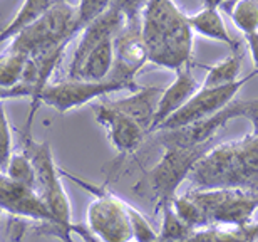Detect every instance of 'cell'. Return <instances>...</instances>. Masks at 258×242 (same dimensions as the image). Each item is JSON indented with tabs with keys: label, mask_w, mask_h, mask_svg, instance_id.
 <instances>
[{
	"label": "cell",
	"mask_w": 258,
	"mask_h": 242,
	"mask_svg": "<svg viewBox=\"0 0 258 242\" xmlns=\"http://www.w3.org/2000/svg\"><path fill=\"white\" fill-rule=\"evenodd\" d=\"M159 145L163 147L159 162L143 175L138 185H134V192L138 195L156 202V210L163 204L171 202L174 199L179 185L189 178L195 163L213 147V141L203 145H181V143H159Z\"/></svg>",
	"instance_id": "obj_4"
},
{
	"label": "cell",
	"mask_w": 258,
	"mask_h": 242,
	"mask_svg": "<svg viewBox=\"0 0 258 242\" xmlns=\"http://www.w3.org/2000/svg\"><path fill=\"white\" fill-rule=\"evenodd\" d=\"M226 0H203V7H216L220 9L221 5H225Z\"/></svg>",
	"instance_id": "obj_29"
},
{
	"label": "cell",
	"mask_w": 258,
	"mask_h": 242,
	"mask_svg": "<svg viewBox=\"0 0 258 242\" xmlns=\"http://www.w3.org/2000/svg\"><path fill=\"white\" fill-rule=\"evenodd\" d=\"M114 68L109 78L138 84L136 74L149 63L148 47L141 34V22H126L114 37Z\"/></svg>",
	"instance_id": "obj_12"
},
{
	"label": "cell",
	"mask_w": 258,
	"mask_h": 242,
	"mask_svg": "<svg viewBox=\"0 0 258 242\" xmlns=\"http://www.w3.org/2000/svg\"><path fill=\"white\" fill-rule=\"evenodd\" d=\"M97 125L104 128L106 136L111 147L119 155V160L131 157L141 148L148 131L141 125H138L131 116L119 111L109 101H99L92 108Z\"/></svg>",
	"instance_id": "obj_11"
},
{
	"label": "cell",
	"mask_w": 258,
	"mask_h": 242,
	"mask_svg": "<svg viewBox=\"0 0 258 242\" xmlns=\"http://www.w3.org/2000/svg\"><path fill=\"white\" fill-rule=\"evenodd\" d=\"M0 210L22 220L50 225L57 229L52 212L34 187L19 183L0 170Z\"/></svg>",
	"instance_id": "obj_10"
},
{
	"label": "cell",
	"mask_w": 258,
	"mask_h": 242,
	"mask_svg": "<svg viewBox=\"0 0 258 242\" xmlns=\"http://www.w3.org/2000/svg\"><path fill=\"white\" fill-rule=\"evenodd\" d=\"M231 108V115L236 120V118H245L251 123V135L258 136V98L255 100H235L230 103Z\"/></svg>",
	"instance_id": "obj_26"
},
{
	"label": "cell",
	"mask_w": 258,
	"mask_h": 242,
	"mask_svg": "<svg viewBox=\"0 0 258 242\" xmlns=\"http://www.w3.org/2000/svg\"><path fill=\"white\" fill-rule=\"evenodd\" d=\"M14 153V135L7 111L4 108V101H0V170L7 165L9 158Z\"/></svg>",
	"instance_id": "obj_25"
},
{
	"label": "cell",
	"mask_w": 258,
	"mask_h": 242,
	"mask_svg": "<svg viewBox=\"0 0 258 242\" xmlns=\"http://www.w3.org/2000/svg\"><path fill=\"white\" fill-rule=\"evenodd\" d=\"M114 37H107L101 40L86 59L82 61L77 76L74 79H87V81H102L107 79L114 68Z\"/></svg>",
	"instance_id": "obj_17"
},
{
	"label": "cell",
	"mask_w": 258,
	"mask_h": 242,
	"mask_svg": "<svg viewBox=\"0 0 258 242\" xmlns=\"http://www.w3.org/2000/svg\"><path fill=\"white\" fill-rule=\"evenodd\" d=\"M188 24L195 34L206 37L215 42H220L230 49V53H236L240 49V42L233 39L230 30L226 29L221 10L216 7H201V10L188 15Z\"/></svg>",
	"instance_id": "obj_16"
},
{
	"label": "cell",
	"mask_w": 258,
	"mask_h": 242,
	"mask_svg": "<svg viewBox=\"0 0 258 242\" xmlns=\"http://www.w3.org/2000/svg\"><path fill=\"white\" fill-rule=\"evenodd\" d=\"M139 84H129V82L116 79H102V81H87V79H69L59 82H49L40 96V105H47L60 115H66L72 110L89 105L96 100L116 94V92H131L136 91Z\"/></svg>",
	"instance_id": "obj_8"
},
{
	"label": "cell",
	"mask_w": 258,
	"mask_h": 242,
	"mask_svg": "<svg viewBox=\"0 0 258 242\" xmlns=\"http://www.w3.org/2000/svg\"><path fill=\"white\" fill-rule=\"evenodd\" d=\"M246 45H248L250 58H251V61H253L255 69L258 71V34L246 37Z\"/></svg>",
	"instance_id": "obj_28"
},
{
	"label": "cell",
	"mask_w": 258,
	"mask_h": 242,
	"mask_svg": "<svg viewBox=\"0 0 258 242\" xmlns=\"http://www.w3.org/2000/svg\"><path fill=\"white\" fill-rule=\"evenodd\" d=\"M2 214H4V212H2V210H0V217H2Z\"/></svg>",
	"instance_id": "obj_31"
},
{
	"label": "cell",
	"mask_w": 258,
	"mask_h": 242,
	"mask_svg": "<svg viewBox=\"0 0 258 242\" xmlns=\"http://www.w3.org/2000/svg\"><path fill=\"white\" fill-rule=\"evenodd\" d=\"M161 91H163L161 87L141 86L136 91L127 92L126 96L117 98V100H107V101L119 111L131 116L138 125H141L148 131V135H151L154 113H156L158 100L161 96Z\"/></svg>",
	"instance_id": "obj_15"
},
{
	"label": "cell",
	"mask_w": 258,
	"mask_h": 242,
	"mask_svg": "<svg viewBox=\"0 0 258 242\" xmlns=\"http://www.w3.org/2000/svg\"><path fill=\"white\" fill-rule=\"evenodd\" d=\"M231 2H235V0H226V2H225V5H221V7H220V10H225V9L228 7V5L231 4Z\"/></svg>",
	"instance_id": "obj_30"
},
{
	"label": "cell",
	"mask_w": 258,
	"mask_h": 242,
	"mask_svg": "<svg viewBox=\"0 0 258 242\" xmlns=\"http://www.w3.org/2000/svg\"><path fill=\"white\" fill-rule=\"evenodd\" d=\"M223 12L245 37L258 34V0H235Z\"/></svg>",
	"instance_id": "obj_20"
},
{
	"label": "cell",
	"mask_w": 258,
	"mask_h": 242,
	"mask_svg": "<svg viewBox=\"0 0 258 242\" xmlns=\"http://www.w3.org/2000/svg\"><path fill=\"white\" fill-rule=\"evenodd\" d=\"M191 199L205 212L210 225H243L258 209V193L243 188H191Z\"/></svg>",
	"instance_id": "obj_7"
},
{
	"label": "cell",
	"mask_w": 258,
	"mask_h": 242,
	"mask_svg": "<svg viewBox=\"0 0 258 242\" xmlns=\"http://www.w3.org/2000/svg\"><path fill=\"white\" fill-rule=\"evenodd\" d=\"M29 58L30 56L22 51L7 45V49L0 54V87L2 89H12L22 82Z\"/></svg>",
	"instance_id": "obj_18"
},
{
	"label": "cell",
	"mask_w": 258,
	"mask_h": 242,
	"mask_svg": "<svg viewBox=\"0 0 258 242\" xmlns=\"http://www.w3.org/2000/svg\"><path fill=\"white\" fill-rule=\"evenodd\" d=\"M174 74H176V78H174V81L168 87H164L158 100L151 133L156 131L169 116H173L200 89L198 81H196V78L191 73V66L174 71Z\"/></svg>",
	"instance_id": "obj_14"
},
{
	"label": "cell",
	"mask_w": 258,
	"mask_h": 242,
	"mask_svg": "<svg viewBox=\"0 0 258 242\" xmlns=\"http://www.w3.org/2000/svg\"><path fill=\"white\" fill-rule=\"evenodd\" d=\"M141 34L151 64L169 71L191 66L195 32L174 0H146Z\"/></svg>",
	"instance_id": "obj_1"
},
{
	"label": "cell",
	"mask_w": 258,
	"mask_h": 242,
	"mask_svg": "<svg viewBox=\"0 0 258 242\" xmlns=\"http://www.w3.org/2000/svg\"><path fill=\"white\" fill-rule=\"evenodd\" d=\"M241 63H243V53H241V51L230 53L225 59H221L216 64L210 66L201 86L218 87V86L231 84V82L238 81L240 73H241Z\"/></svg>",
	"instance_id": "obj_19"
},
{
	"label": "cell",
	"mask_w": 258,
	"mask_h": 242,
	"mask_svg": "<svg viewBox=\"0 0 258 242\" xmlns=\"http://www.w3.org/2000/svg\"><path fill=\"white\" fill-rule=\"evenodd\" d=\"M126 17L119 9L111 7L107 12L99 15L97 19H94L92 22H89L84 29L81 30L77 37V44L74 51H72L69 66H67V78L74 79L77 76L82 61L86 59V56L96 47L101 40H104L107 37H116L119 34V30L124 27Z\"/></svg>",
	"instance_id": "obj_13"
},
{
	"label": "cell",
	"mask_w": 258,
	"mask_h": 242,
	"mask_svg": "<svg viewBox=\"0 0 258 242\" xmlns=\"http://www.w3.org/2000/svg\"><path fill=\"white\" fill-rule=\"evenodd\" d=\"M2 172L7 175V177L15 180V182L35 188V182H37L35 167L25 152H14Z\"/></svg>",
	"instance_id": "obj_23"
},
{
	"label": "cell",
	"mask_w": 258,
	"mask_h": 242,
	"mask_svg": "<svg viewBox=\"0 0 258 242\" xmlns=\"http://www.w3.org/2000/svg\"><path fill=\"white\" fill-rule=\"evenodd\" d=\"M195 188H243L258 193V136L213 145L189 173Z\"/></svg>",
	"instance_id": "obj_2"
},
{
	"label": "cell",
	"mask_w": 258,
	"mask_h": 242,
	"mask_svg": "<svg viewBox=\"0 0 258 242\" xmlns=\"http://www.w3.org/2000/svg\"><path fill=\"white\" fill-rule=\"evenodd\" d=\"M158 210H161V227H159L156 240H191L195 229L184 222L174 212L171 202L163 204Z\"/></svg>",
	"instance_id": "obj_21"
},
{
	"label": "cell",
	"mask_w": 258,
	"mask_h": 242,
	"mask_svg": "<svg viewBox=\"0 0 258 242\" xmlns=\"http://www.w3.org/2000/svg\"><path fill=\"white\" fill-rule=\"evenodd\" d=\"M76 35V5L59 2L32 25L15 35L7 45L27 56H35L60 44H71Z\"/></svg>",
	"instance_id": "obj_6"
},
{
	"label": "cell",
	"mask_w": 258,
	"mask_h": 242,
	"mask_svg": "<svg viewBox=\"0 0 258 242\" xmlns=\"http://www.w3.org/2000/svg\"><path fill=\"white\" fill-rule=\"evenodd\" d=\"M62 175L71 182L79 185L82 190L94 195V200L87 207L84 224L89 239L102 242H126L133 239V227L131 220H129L131 204L117 197L104 185L87 182L66 170H62Z\"/></svg>",
	"instance_id": "obj_5"
},
{
	"label": "cell",
	"mask_w": 258,
	"mask_h": 242,
	"mask_svg": "<svg viewBox=\"0 0 258 242\" xmlns=\"http://www.w3.org/2000/svg\"><path fill=\"white\" fill-rule=\"evenodd\" d=\"M146 0H112V7L119 9L126 22H141V10Z\"/></svg>",
	"instance_id": "obj_27"
},
{
	"label": "cell",
	"mask_w": 258,
	"mask_h": 242,
	"mask_svg": "<svg viewBox=\"0 0 258 242\" xmlns=\"http://www.w3.org/2000/svg\"><path fill=\"white\" fill-rule=\"evenodd\" d=\"M22 152L29 155L35 167V190L40 193L49 210L54 215L59 237L71 239L72 232L89 239L84 225L72 222V205L62 183V170L54 160L52 148L47 141H35L30 135H24Z\"/></svg>",
	"instance_id": "obj_3"
},
{
	"label": "cell",
	"mask_w": 258,
	"mask_h": 242,
	"mask_svg": "<svg viewBox=\"0 0 258 242\" xmlns=\"http://www.w3.org/2000/svg\"><path fill=\"white\" fill-rule=\"evenodd\" d=\"M258 76V71L255 69L253 73H250L245 78H240L238 81L231 82V84L218 86V87H205L200 86V89L174 113L173 116H169L156 131H166V130H176V128H183L193 123H198L201 120L213 116L215 113L231 103L236 98V94L241 91L246 82L251 81ZM153 135V133H151Z\"/></svg>",
	"instance_id": "obj_9"
},
{
	"label": "cell",
	"mask_w": 258,
	"mask_h": 242,
	"mask_svg": "<svg viewBox=\"0 0 258 242\" xmlns=\"http://www.w3.org/2000/svg\"><path fill=\"white\" fill-rule=\"evenodd\" d=\"M171 207L174 209V212H176L179 217L195 230L208 227L210 225L205 212L191 199V195L188 192H184L183 195H174V199L171 200Z\"/></svg>",
	"instance_id": "obj_22"
},
{
	"label": "cell",
	"mask_w": 258,
	"mask_h": 242,
	"mask_svg": "<svg viewBox=\"0 0 258 242\" xmlns=\"http://www.w3.org/2000/svg\"><path fill=\"white\" fill-rule=\"evenodd\" d=\"M112 7V0H79L76 5V34H79L87 24L107 12Z\"/></svg>",
	"instance_id": "obj_24"
}]
</instances>
